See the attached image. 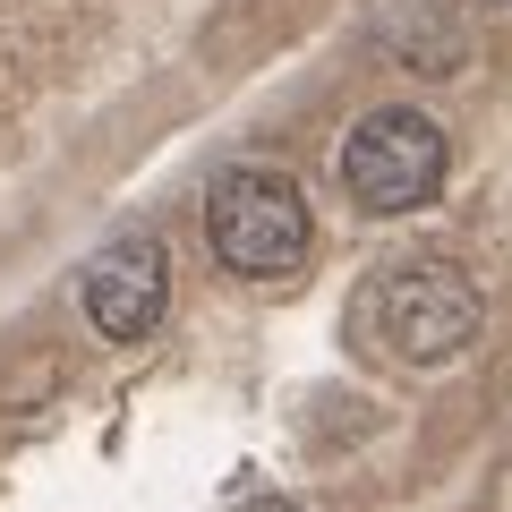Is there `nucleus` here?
Wrapping results in <instances>:
<instances>
[{
    "label": "nucleus",
    "instance_id": "1",
    "mask_svg": "<svg viewBox=\"0 0 512 512\" xmlns=\"http://www.w3.org/2000/svg\"><path fill=\"white\" fill-rule=\"evenodd\" d=\"M367 316H376V333H384L393 359L444 367V359H461V350L478 342L487 299H478V282L461 274L453 256H402V265H384V274L367 282Z\"/></svg>",
    "mask_w": 512,
    "mask_h": 512
},
{
    "label": "nucleus",
    "instance_id": "2",
    "mask_svg": "<svg viewBox=\"0 0 512 512\" xmlns=\"http://www.w3.org/2000/svg\"><path fill=\"white\" fill-rule=\"evenodd\" d=\"M205 239H214V256L231 274L274 282L308 256V197L282 171H222L205 188Z\"/></svg>",
    "mask_w": 512,
    "mask_h": 512
},
{
    "label": "nucleus",
    "instance_id": "3",
    "mask_svg": "<svg viewBox=\"0 0 512 512\" xmlns=\"http://www.w3.org/2000/svg\"><path fill=\"white\" fill-rule=\"evenodd\" d=\"M444 163H453L444 128L427 120V111H402V103L367 111V120L342 137V188L367 205V214H419V205L444 188Z\"/></svg>",
    "mask_w": 512,
    "mask_h": 512
},
{
    "label": "nucleus",
    "instance_id": "4",
    "mask_svg": "<svg viewBox=\"0 0 512 512\" xmlns=\"http://www.w3.org/2000/svg\"><path fill=\"white\" fill-rule=\"evenodd\" d=\"M77 308H86V325L103 333V342H146V333L163 325V308H171L163 248H154V239H111L86 274H77Z\"/></svg>",
    "mask_w": 512,
    "mask_h": 512
},
{
    "label": "nucleus",
    "instance_id": "5",
    "mask_svg": "<svg viewBox=\"0 0 512 512\" xmlns=\"http://www.w3.org/2000/svg\"><path fill=\"white\" fill-rule=\"evenodd\" d=\"M239 512H299V504H291V495H248Z\"/></svg>",
    "mask_w": 512,
    "mask_h": 512
}]
</instances>
